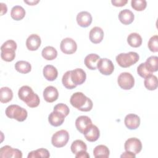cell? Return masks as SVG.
Returning <instances> with one entry per match:
<instances>
[{
    "instance_id": "6",
    "label": "cell",
    "mask_w": 158,
    "mask_h": 158,
    "mask_svg": "<svg viewBox=\"0 0 158 158\" xmlns=\"http://www.w3.org/2000/svg\"><path fill=\"white\" fill-rule=\"evenodd\" d=\"M69 139V134L65 130H60L56 132L52 136L51 143L56 148H62L65 146Z\"/></svg>"
},
{
    "instance_id": "36",
    "label": "cell",
    "mask_w": 158,
    "mask_h": 158,
    "mask_svg": "<svg viewBox=\"0 0 158 158\" xmlns=\"http://www.w3.org/2000/svg\"><path fill=\"white\" fill-rule=\"evenodd\" d=\"M149 49L153 52H157L158 51V36L154 35L149 40L148 43Z\"/></svg>"
},
{
    "instance_id": "7",
    "label": "cell",
    "mask_w": 158,
    "mask_h": 158,
    "mask_svg": "<svg viewBox=\"0 0 158 158\" xmlns=\"http://www.w3.org/2000/svg\"><path fill=\"white\" fill-rule=\"evenodd\" d=\"M117 83L122 89L128 90L133 87L135 79L130 73L122 72L118 77Z\"/></svg>"
},
{
    "instance_id": "3",
    "label": "cell",
    "mask_w": 158,
    "mask_h": 158,
    "mask_svg": "<svg viewBox=\"0 0 158 158\" xmlns=\"http://www.w3.org/2000/svg\"><path fill=\"white\" fill-rule=\"evenodd\" d=\"M17 43L15 41L9 40L5 41L1 47V59L6 62H11L15 57Z\"/></svg>"
},
{
    "instance_id": "4",
    "label": "cell",
    "mask_w": 158,
    "mask_h": 158,
    "mask_svg": "<svg viewBox=\"0 0 158 158\" xmlns=\"http://www.w3.org/2000/svg\"><path fill=\"white\" fill-rule=\"evenodd\" d=\"M139 55L135 52L127 53H120L116 56V61L119 66L123 68H127L136 64L139 60Z\"/></svg>"
},
{
    "instance_id": "8",
    "label": "cell",
    "mask_w": 158,
    "mask_h": 158,
    "mask_svg": "<svg viewBox=\"0 0 158 158\" xmlns=\"http://www.w3.org/2000/svg\"><path fill=\"white\" fill-rule=\"evenodd\" d=\"M97 68L100 73L104 75H109L114 70V65L112 62L107 58L100 59L98 61Z\"/></svg>"
},
{
    "instance_id": "28",
    "label": "cell",
    "mask_w": 158,
    "mask_h": 158,
    "mask_svg": "<svg viewBox=\"0 0 158 158\" xmlns=\"http://www.w3.org/2000/svg\"><path fill=\"white\" fill-rule=\"evenodd\" d=\"M13 93L8 87H2L0 90V101L2 103H7L12 100Z\"/></svg>"
},
{
    "instance_id": "20",
    "label": "cell",
    "mask_w": 158,
    "mask_h": 158,
    "mask_svg": "<svg viewBox=\"0 0 158 158\" xmlns=\"http://www.w3.org/2000/svg\"><path fill=\"white\" fill-rule=\"evenodd\" d=\"M65 117L63 114L53 110L48 117V121L52 126L59 127L64 123Z\"/></svg>"
},
{
    "instance_id": "13",
    "label": "cell",
    "mask_w": 158,
    "mask_h": 158,
    "mask_svg": "<svg viewBox=\"0 0 158 158\" xmlns=\"http://www.w3.org/2000/svg\"><path fill=\"white\" fill-rule=\"evenodd\" d=\"M86 78L85 72L80 68L71 70V79L75 85H80L83 84Z\"/></svg>"
},
{
    "instance_id": "41",
    "label": "cell",
    "mask_w": 158,
    "mask_h": 158,
    "mask_svg": "<svg viewBox=\"0 0 158 158\" xmlns=\"http://www.w3.org/2000/svg\"><path fill=\"white\" fill-rule=\"evenodd\" d=\"M121 157H131V158H135L136 157V154L132 153V152H128V151H125V152H123L121 156H120Z\"/></svg>"
},
{
    "instance_id": "37",
    "label": "cell",
    "mask_w": 158,
    "mask_h": 158,
    "mask_svg": "<svg viewBox=\"0 0 158 158\" xmlns=\"http://www.w3.org/2000/svg\"><path fill=\"white\" fill-rule=\"evenodd\" d=\"M54 110L63 114L65 117L67 116L70 112L69 107L66 104L63 103H59L56 104L54 107Z\"/></svg>"
},
{
    "instance_id": "24",
    "label": "cell",
    "mask_w": 158,
    "mask_h": 158,
    "mask_svg": "<svg viewBox=\"0 0 158 158\" xmlns=\"http://www.w3.org/2000/svg\"><path fill=\"white\" fill-rule=\"evenodd\" d=\"M109 148L105 145H98L96 146L93 150V155L94 157L99 158H107L109 156Z\"/></svg>"
},
{
    "instance_id": "19",
    "label": "cell",
    "mask_w": 158,
    "mask_h": 158,
    "mask_svg": "<svg viewBox=\"0 0 158 158\" xmlns=\"http://www.w3.org/2000/svg\"><path fill=\"white\" fill-rule=\"evenodd\" d=\"M104 37V31L99 27H93L89 31V40L94 44L101 43Z\"/></svg>"
},
{
    "instance_id": "26",
    "label": "cell",
    "mask_w": 158,
    "mask_h": 158,
    "mask_svg": "<svg viewBox=\"0 0 158 158\" xmlns=\"http://www.w3.org/2000/svg\"><path fill=\"white\" fill-rule=\"evenodd\" d=\"M128 44L133 48H138L142 44V38L137 33H131L127 37Z\"/></svg>"
},
{
    "instance_id": "33",
    "label": "cell",
    "mask_w": 158,
    "mask_h": 158,
    "mask_svg": "<svg viewBox=\"0 0 158 158\" xmlns=\"http://www.w3.org/2000/svg\"><path fill=\"white\" fill-rule=\"evenodd\" d=\"M50 154L48 150L44 148H40L29 152L28 158H39V157H49Z\"/></svg>"
},
{
    "instance_id": "39",
    "label": "cell",
    "mask_w": 158,
    "mask_h": 158,
    "mask_svg": "<svg viewBox=\"0 0 158 158\" xmlns=\"http://www.w3.org/2000/svg\"><path fill=\"white\" fill-rule=\"evenodd\" d=\"M112 4L116 7H122L124 6L127 2V0H112Z\"/></svg>"
},
{
    "instance_id": "43",
    "label": "cell",
    "mask_w": 158,
    "mask_h": 158,
    "mask_svg": "<svg viewBox=\"0 0 158 158\" xmlns=\"http://www.w3.org/2000/svg\"><path fill=\"white\" fill-rule=\"evenodd\" d=\"M40 2V1H24V2L30 5V6H34L35 4H36L37 3H38Z\"/></svg>"
},
{
    "instance_id": "42",
    "label": "cell",
    "mask_w": 158,
    "mask_h": 158,
    "mask_svg": "<svg viewBox=\"0 0 158 158\" xmlns=\"http://www.w3.org/2000/svg\"><path fill=\"white\" fill-rule=\"evenodd\" d=\"M1 4V15H4V14H6L7 11V6H6V4H4L2 2H1L0 3Z\"/></svg>"
},
{
    "instance_id": "5",
    "label": "cell",
    "mask_w": 158,
    "mask_h": 158,
    "mask_svg": "<svg viewBox=\"0 0 158 158\" xmlns=\"http://www.w3.org/2000/svg\"><path fill=\"white\" fill-rule=\"evenodd\" d=\"M5 113L7 117L15 119L19 122L25 120L28 116V113L26 109L16 104L9 106L6 108Z\"/></svg>"
},
{
    "instance_id": "38",
    "label": "cell",
    "mask_w": 158,
    "mask_h": 158,
    "mask_svg": "<svg viewBox=\"0 0 158 158\" xmlns=\"http://www.w3.org/2000/svg\"><path fill=\"white\" fill-rule=\"evenodd\" d=\"M137 72L141 77L144 78H146V77H148V76L152 74V73H151L147 69L144 63H141L138 65V67H137Z\"/></svg>"
},
{
    "instance_id": "35",
    "label": "cell",
    "mask_w": 158,
    "mask_h": 158,
    "mask_svg": "<svg viewBox=\"0 0 158 158\" xmlns=\"http://www.w3.org/2000/svg\"><path fill=\"white\" fill-rule=\"evenodd\" d=\"M131 6L133 9L137 11L144 10L147 6V2L145 0H132Z\"/></svg>"
},
{
    "instance_id": "16",
    "label": "cell",
    "mask_w": 158,
    "mask_h": 158,
    "mask_svg": "<svg viewBox=\"0 0 158 158\" xmlns=\"http://www.w3.org/2000/svg\"><path fill=\"white\" fill-rule=\"evenodd\" d=\"M86 139L90 142H94L97 141L100 136L99 128L94 125L89 126L83 133Z\"/></svg>"
},
{
    "instance_id": "9",
    "label": "cell",
    "mask_w": 158,
    "mask_h": 158,
    "mask_svg": "<svg viewBox=\"0 0 158 158\" xmlns=\"http://www.w3.org/2000/svg\"><path fill=\"white\" fill-rule=\"evenodd\" d=\"M124 148L126 151L137 154L142 149V143L138 138H130L125 141Z\"/></svg>"
},
{
    "instance_id": "10",
    "label": "cell",
    "mask_w": 158,
    "mask_h": 158,
    "mask_svg": "<svg viewBox=\"0 0 158 158\" xmlns=\"http://www.w3.org/2000/svg\"><path fill=\"white\" fill-rule=\"evenodd\" d=\"M60 48L63 53L66 54H72L76 52L77 44L73 39L70 38H65L62 40Z\"/></svg>"
},
{
    "instance_id": "40",
    "label": "cell",
    "mask_w": 158,
    "mask_h": 158,
    "mask_svg": "<svg viewBox=\"0 0 158 158\" xmlns=\"http://www.w3.org/2000/svg\"><path fill=\"white\" fill-rule=\"evenodd\" d=\"M75 157L77 158H89V154L86 152V151H82L77 154H75Z\"/></svg>"
},
{
    "instance_id": "1",
    "label": "cell",
    "mask_w": 158,
    "mask_h": 158,
    "mask_svg": "<svg viewBox=\"0 0 158 158\" xmlns=\"http://www.w3.org/2000/svg\"><path fill=\"white\" fill-rule=\"evenodd\" d=\"M71 105L83 112L90 111L93 108V102L89 98L86 97L81 92L73 93L70 99Z\"/></svg>"
},
{
    "instance_id": "22",
    "label": "cell",
    "mask_w": 158,
    "mask_h": 158,
    "mask_svg": "<svg viewBox=\"0 0 158 158\" xmlns=\"http://www.w3.org/2000/svg\"><path fill=\"white\" fill-rule=\"evenodd\" d=\"M99 56L96 54H89L85 58V64L86 67L90 70H96L98 61L100 59Z\"/></svg>"
},
{
    "instance_id": "12",
    "label": "cell",
    "mask_w": 158,
    "mask_h": 158,
    "mask_svg": "<svg viewBox=\"0 0 158 158\" xmlns=\"http://www.w3.org/2000/svg\"><path fill=\"white\" fill-rule=\"evenodd\" d=\"M92 125L91 118L86 115H81L75 120V126L78 131L83 134L86 130Z\"/></svg>"
},
{
    "instance_id": "21",
    "label": "cell",
    "mask_w": 158,
    "mask_h": 158,
    "mask_svg": "<svg viewBox=\"0 0 158 158\" xmlns=\"http://www.w3.org/2000/svg\"><path fill=\"white\" fill-rule=\"evenodd\" d=\"M118 19L123 25H129L135 19L133 13L129 9H123L118 14Z\"/></svg>"
},
{
    "instance_id": "14",
    "label": "cell",
    "mask_w": 158,
    "mask_h": 158,
    "mask_svg": "<svg viewBox=\"0 0 158 158\" xmlns=\"http://www.w3.org/2000/svg\"><path fill=\"white\" fill-rule=\"evenodd\" d=\"M124 123L128 129L135 130L140 125V118L136 114H129L125 117Z\"/></svg>"
},
{
    "instance_id": "11",
    "label": "cell",
    "mask_w": 158,
    "mask_h": 158,
    "mask_svg": "<svg viewBox=\"0 0 158 158\" xmlns=\"http://www.w3.org/2000/svg\"><path fill=\"white\" fill-rule=\"evenodd\" d=\"M1 158H22V152L18 149H14L11 146L6 145L0 149Z\"/></svg>"
},
{
    "instance_id": "27",
    "label": "cell",
    "mask_w": 158,
    "mask_h": 158,
    "mask_svg": "<svg viewBox=\"0 0 158 158\" xmlns=\"http://www.w3.org/2000/svg\"><path fill=\"white\" fill-rule=\"evenodd\" d=\"M25 15V9L20 6H14L10 11V16L15 20H20Z\"/></svg>"
},
{
    "instance_id": "31",
    "label": "cell",
    "mask_w": 158,
    "mask_h": 158,
    "mask_svg": "<svg viewBox=\"0 0 158 158\" xmlns=\"http://www.w3.org/2000/svg\"><path fill=\"white\" fill-rule=\"evenodd\" d=\"M144 86L150 91L155 90L157 88V78L156 76L151 74L146 77L144 81Z\"/></svg>"
},
{
    "instance_id": "34",
    "label": "cell",
    "mask_w": 158,
    "mask_h": 158,
    "mask_svg": "<svg viewBox=\"0 0 158 158\" xmlns=\"http://www.w3.org/2000/svg\"><path fill=\"white\" fill-rule=\"evenodd\" d=\"M62 82L63 85L67 88L69 89H72L75 88L77 85H75L71 79V70L67 71L63 75L62 78Z\"/></svg>"
},
{
    "instance_id": "29",
    "label": "cell",
    "mask_w": 158,
    "mask_h": 158,
    "mask_svg": "<svg viewBox=\"0 0 158 158\" xmlns=\"http://www.w3.org/2000/svg\"><path fill=\"white\" fill-rule=\"evenodd\" d=\"M15 70L21 73H28L31 70V64L27 61L19 60L15 64Z\"/></svg>"
},
{
    "instance_id": "23",
    "label": "cell",
    "mask_w": 158,
    "mask_h": 158,
    "mask_svg": "<svg viewBox=\"0 0 158 158\" xmlns=\"http://www.w3.org/2000/svg\"><path fill=\"white\" fill-rule=\"evenodd\" d=\"M43 75L44 78L48 81L55 80L58 75V71L57 69L52 65H47L43 69Z\"/></svg>"
},
{
    "instance_id": "32",
    "label": "cell",
    "mask_w": 158,
    "mask_h": 158,
    "mask_svg": "<svg viewBox=\"0 0 158 158\" xmlns=\"http://www.w3.org/2000/svg\"><path fill=\"white\" fill-rule=\"evenodd\" d=\"M72 152L76 154L78 152L82 151H86L87 150V146L85 142L80 139H77L74 141L70 146Z\"/></svg>"
},
{
    "instance_id": "30",
    "label": "cell",
    "mask_w": 158,
    "mask_h": 158,
    "mask_svg": "<svg viewBox=\"0 0 158 158\" xmlns=\"http://www.w3.org/2000/svg\"><path fill=\"white\" fill-rule=\"evenodd\" d=\"M145 66L147 69L151 72H155L157 71L158 65V57L157 56H150L144 62Z\"/></svg>"
},
{
    "instance_id": "15",
    "label": "cell",
    "mask_w": 158,
    "mask_h": 158,
    "mask_svg": "<svg viewBox=\"0 0 158 158\" xmlns=\"http://www.w3.org/2000/svg\"><path fill=\"white\" fill-rule=\"evenodd\" d=\"M59 96V92L56 88L52 86H47L43 91V98L48 102H53Z\"/></svg>"
},
{
    "instance_id": "17",
    "label": "cell",
    "mask_w": 158,
    "mask_h": 158,
    "mask_svg": "<svg viewBox=\"0 0 158 158\" xmlns=\"http://www.w3.org/2000/svg\"><path fill=\"white\" fill-rule=\"evenodd\" d=\"M78 25L81 27H88L92 22V16L87 11H81L77 15Z\"/></svg>"
},
{
    "instance_id": "18",
    "label": "cell",
    "mask_w": 158,
    "mask_h": 158,
    "mask_svg": "<svg viewBox=\"0 0 158 158\" xmlns=\"http://www.w3.org/2000/svg\"><path fill=\"white\" fill-rule=\"evenodd\" d=\"M41 43V38L36 34L30 35L26 41V46L30 51H33L37 50Z\"/></svg>"
},
{
    "instance_id": "2",
    "label": "cell",
    "mask_w": 158,
    "mask_h": 158,
    "mask_svg": "<svg viewBox=\"0 0 158 158\" xmlns=\"http://www.w3.org/2000/svg\"><path fill=\"white\" fill-rule=\"evenodd\" d=\"M18 96L20 99L25 102L30 107H36L40 104V100L39 96L28 86H22L18 91Z\"/></svg>"
},
{
    "instance_id": "25",
    "label": "cell",
    "mask_w": 158,
    "mask_h": 158,
    "mask_svg": "<svg viewBox=\"0 0 158 158\" xmlns=\"http://www.w3.org/2000/svg\"><path fill=\"white\" fill-rule=\"evenodd\" d=\"M41 54L44 59L47 60H52L56 58L57 51L52 46H46L43 49Z\"/></svg>"
}]
</instances>
